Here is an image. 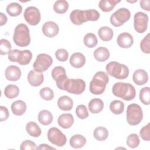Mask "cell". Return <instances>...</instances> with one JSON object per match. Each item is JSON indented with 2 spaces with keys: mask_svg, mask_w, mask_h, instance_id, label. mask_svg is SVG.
<instances>
[{
  "mask_svg": "<svg viewBox=\"0 0 150 150\" xmlns=\"http://www.w3.org/2000/svg\"><path fill=\"white\" fill-rule=\"evenodd\" d=\"M69 5L66 1L58 0L53 5V10L59 14H63L66 12L69 9Z\"/></svg>",
  "mask_w": 150,
  "mask_h": 150,
  "instance_id": "obj_34",
  "label": "cell"
},
{
  "mask_svg": "<svg viewBox=\"0 0 150 150\" xmlns=\"http://www.w3.org/2000/svg\"><path fill=\"white\" fill-rule=\"evenodd\" d=\"M19 94V87L14 84H9L4 89L5 96L9 98L12 99L16 97Z\"/></svg>",
  "mask_w": 150,
  "mask_h": 150,
  "instance_id": "obj_33",
  "label": "cell"
},
{
  "mask_svg": "<svg viewBox=\"0 0 150 150\" xmlns=\"http://www.w3.org/2000/svg\"><path fill=\"white\" fill-rule=\"evenodd\" d=\"M6 79L9 81H16L21 78V71L20 68L15 65H11L6 67L5 72Z\"/></svg>",
  "mask_w": 150,
  "mask_h": 150,
  "instance_id": "obj_17",
  "label": "cell"
},
{
  "mask_svg": "<svg viewBox=\"0 0 150 150\" xmlns=\"http://www.w3.org/2000/svg\"><path fill=\"white\" fill-rule=\"evenodd\" d=\"M143 118V112L141 106L137 104H129L127 109V120L130 125L139 124Z\"/></svg>",
  "mask_w": 150,
  "mask_h": 150,
  "instance_id": "obj_6",
  "label": "cell"
},
{
  "mask_svg": "<svg viewBox=\"0 0 150 150\" xmlns=\"http://www.w3.org/2000/svg\"><path fill=\"white\" fill-rule=\"evenodd\" d=\"M8 58L11 62H17L21 65H26L30 63L32 58V53L29 50L13 49L9 52Z\"/></svg>",
  "mask_w": 150,
  "mask_h": 150,
  "instance_id": "obj_7",
  "label": "cell"
},
{
  "mask_svg": "<svg viewBox=\"0 0 150 150\" xmlns=\"http://www.w3.org/2000/svg\"><path fill=\"white\" fill-rule=\"evenodd\" d=\"M51 74L56 82L57 87L59 89L63 90L64 84L68 79L64 68L62 66H56L53 69Z\"/></svg>",
  "mask_w": 150,
  "mask_h": 150,
  "instance_id": "obj_14",
  "label": "cell"
},
{
  "mask_svg": "<svg viewBox=\"0 0 150 150\" xmlns=\"http://www.w3.org/2000/svg\"><path fill=\"white\" fill-rule=\"evenodd\" d=\"M93 55L96 60L100 62H103L110 57V52L106 47H99L94 50Z\"/></svg>",
  "mask_w": 150,
  "mask_h": 150,
  "instance_id": "obj_25",
  "label": "cell"
},
{
  "mask_svg": "<svg viewBox=\"0 0 150 150\" xmlns=\"http://www.w3.org/2000/svg\"><path fill=\"white\" fill-rule=\"evenodd\" d=\"M86 138L84 136L80 134H76L71 137L69 143L72 148L79 149L84 146L86 144Z\"/></svg>",
  "mask_w": 150,
  "mask_h": 150,
  "instance_id": "obj_26",
  "label": "cell"
},
{
  "mask_svg": "<svg viewBox=\"0 0 150 150\" xmlns=\"http://www.w3.org/2000/svg\"><path fill=\"white\" fill-rule=\"evenodd\" d=\"M13 40L18 46L25 47L30 43L29 29L28 26L24 23L18 25L14 30Z\"/></svg>",
  "mask_w": 150,
  "mask_h": 150,
  "instance_id": "obj_4",
  "label": "cell"
},
{
  "mask_svg": "<svg viewBox=\"0 0 150 150\" xmlns=\"http://www.w3.org/2000/svg\"><path fill=\"white\" fill-rule=\"evenodd\" d=\"M131 17L130 11L125 8L117 9L110 16V22L115 27H119L128 21Z\"/></svg>",
  "mask_w": 150,
  "mask_h": 150,
  "instance_id": "obj_9",
  "label": "cell"
},
{
  "mask_svg": "<svg viewBox=\"0 0 150 150\" xmlns=\"http://www.w3.org/2000/svg\"><path fill=\"white\" fill-rule=\"evenodd\" d=\"M26 130L28 134L32 137H39L42 133L39 126L33 121H30L26 125Z\"/></svg>",
  "mask_w": 150,
  "mask_h": 150,
  "instance_id": "obj_29",
  "label": "cell"
},
{
  "mask_svg": "<svg viewBox=\"0 0 150 150\" xmlns=\"http://www.w3.org/2000/svg\"><path fill=\"white\" fill-rule=\"evenodd\" d=\"M150 34L148 33L141 40L140 48L142 52L146 54L150 53Z\"/></svg>",
  "mask_w": 150,
  "mask_h": 150,
  "instance_id": "obj_41",
  "label": "cell"
},
{
  "mask_svg": "<svg viewBox=\"0 0 150 150\" xmlns=\"http://www.w3.org/2000/svg\"><path fill=\"white\" fill-rule=\"evenodd\" d=\"M93 136L97 141H103L107 139L108 137V131L104 127H98L94 130Z\"/></svg>",
  "mask_w": 150,
  "mask_h": 150,
  "instance_id": "obj_31",
  "label": "cell"
},
{
  "mask_svg": "<svg viewBox=\"0 0 150 150\" xmlns=\"http://www.w3.org/2000/svg\"><path fill=\"white\" fill-rule=\"evenodd\" d=\"M108 81L109 77L105 72L102 71H97L94 75L90 83V91L95 95L103 94Z\"/></svg>",
  "mask_w": 150,
  "mask_h": 150,
  "instance_id": "obj_3",
  "label": "cell"
},
{
  "mask_svg": "<svg viewBox=\"0 0 150 150\" xmlns=\"http://www.w3.org/2000/svg\"><path fill=\"white\" fill-rule=\"evenodd\" d=\"M105 69L108 75L120 80L127 78L129 73V69L126 65L117 62L108 63L106 65Z\"/></svg>",
  "mask_w": 150,
  "mask_h": 150,
  "instance_id": "obj_5",
  "label": "cell"
},
{
  "mask_svg": "<svg viewBox=\"0 0 150 150\" xmlns=\"http://www.w3.org/2000/svg\"><path fill=\"white\" fill-rule=\"evenodd\" d=\"M55 149L54 148L50 146L49 145L45 144H40L38 147H36V149H42L43 150V149Z\"/></svg>",
  "mask_w": 150,
  "mask_h": 150,
  "instance_id": "obj_49",
  "label": "cell"
},
{
  "mask_svg": "<svg viewBox=\"0 0 150 150\" xmlns=\"http://www.w3.org/2000/svg\"><path fill=\"white\" fill-rule=\"evenodd\" d=\"M139 135L141 138L146 141L150 140V123L144 126L139 131Z\"/></svg>",
  "mask_w": 150,
  "mask_h": 150,
  "instance_id": "obj_43",
  "label": "cell"
},
{
  "mask_svg": "<svg viewBox=\"0 0 150 150\" xmlns=\"http://www.w3.org/2000/svg\"><path fill=\"white\" fill-rule=\"evenodd\" d=\"M20 149L21 150L36 149V145L31 140H25L21 143Z\"/></svg>",
  "mask_w": 150,
  "mask_h": 150,
  "instance_id": "obj_45",
  "label": "cell"
},
{
  "mask_svg": "<svg viewBox=\"0 0 150 150\" xmlns=\"http://www.w3.org/2000/svg\"><path fill=\"white\" fill-rule=\"evenodd\" d=\"M59 31L58 25L54 22L48 21L45 22L42 26L43 33L48 38L56 36Z\"/></svg>",
  "mask_w": 150,
  "mask_h": 150,
  "instance_id": "obj_16",
  "label": "cell"
},
{
  "mask_svg": "<svg viewBox=\"0 0 150 150\" xmlns=\"http://www.w3.org/2000/svg\"><path fill=\"white\" fill-rule=\"evenodd\" d=\"M120 2V0H101L99 2L98 6L102 11L108 12L112 11L115 5Z\"/></svg>",
  "mask_w": 150,
  "mask_h": 150,
  "instance_id": "obj_28",
  "label": "cell"
},
{
  "mask_svg": "<svg viewBox=\"0 0 150 150\" xmlns=\"http://www.w3.org/2000/svg\"><path fill=\"white\" fill-rule=\"evenodd\" d=\"M140 143L139 136L137 134H131L127 138V144L131 148L137 147Z\"/></svg>",
  "mask_w": 150,
  "mask_h": 150,
  "instance_id": "obj_38",
  "label": "cell"
},
{
  "mask_svg": "<svg viewBox=\"0 0 150 150\" xmlns=\"http://www.w3.org/2000/svg\"><path fill=\"white\" fill-rule=\"evenodd\" d=\"M30 85L33 87L40 86L44 81V76L42 73H38L35 70H30L27 76Z\"/></svg>",
  "mask_w": 150,
  "mask_h": 150,
  "instance_id": "obj_18",
  "label": "cell"
},
{
  "mask_svg": "<svg viewBox=\"0 0 150 150\" xmlns=\"http://www.w3.org/2000/svg\"><path fill=\"white\" fill-rule=\"evenodd\" d=\"M150 1L149 0H142L139 2L140 6L145 11H150V6H149Z\"/></svg>",
  "mask_w": 150,
  "mask_h": 150,
  "instance_id": "obj_47",
  "label": "cell"
},
{
  "mask_svg": "<svg viewBox=\"0 0 150 150\" xmlns=\"http://www.w3.org/2000/svg\"><path fill=\"white\" fill-rule=\"evenodd\" d=\"M134 82L138 86H142L147 83L148 80V74L143 69L136 70L132 75Z\"/></svg>",
  "mask_w": 150,
  "mask_h": 150,
  "instance_id": "obj_19",
  "label": "cell"
},
{
  "mask_svg": "<svg viewBox=\"0 0 150 150\" xmlns=\"http://www.w3.org/2000/svg\"><path fill=\"white\" fill-rule=\"evenodd\" d=\"M69 62L72 67L77 69L81 68L86 63V57L83 53L76 52L70 56Z\"/></svg>",
  "mask_w": 150,
  "mask_h": 150,
  "instance_id": "obj_20",
  "label": "cell"
},
{
  "mask_svg": "<svg viewBox=\"0 0 150 150\" xmlns=\"http://www.w3.org/2000/svg\"><path fill=\"white\" fill-rule=\"evenodd\" d=\"M39 94L40 97L46 101H50L54 97L53 91L50 88L47 87L42 88L39 91Z\"/></svg>",
  "mask_w": 150,
  "mask_h": 150,
  "instance_id": "obj_39",
  "label": "cell"
},
{
  "mask_svg": "<svg viewBox=\"0 0 150 150\" xmlns=\"http://www.w3.org/2000/svg\"><path fill=\"white\" fill-rule=\"evenodd\" d=\"M11 43L5 39H1L0 40V54L1 55H5L8 54L11 50Z\"/></svg>",
  "mask_w": 150,
  "mask_h": 150,
  "instance_id": "obj_40",
  "label": "cell"
},
{
  "mask_svg": "<svg viewBox=\"0 0 150 150\" xmlns=\"http://www.w3.org/2000/svg\"><path fill=\"white\" fill-rule=\"evenodd\" d=\"M110 111L114 114L118 115L123 112L124 110V104L120 100H114L110 104Z\"/></svg>",
  "mask_w": 150,
  "mask_h": 150,
  "instance_id": "obj_35",
  "label": "cell"
},
{
  "mask_svg": "<svg viewBox=\"0 0 150 150\" xmlns=\"http://www.w3.org/2000/svg\"><path fill=\"white\" fill-rule=\"evenodd\" d=\"M148 16L142 12H137L134 16V26L139 33H142L147 29Z\"/></svg>",
  "mask_w": 150,
  "mask_h": 150,
  "instance_id": "obj_12",
  "label": "cell"
},
{
  "mask_svg": "<svg viewBox=\"0 0 150 150\" xmlns=\"http://www.w3.org/2000/svg\"><path fill=\"white\" fill-rule=\"evenodd\" d=\"M38 121L39 122L43 125H48L52 123L53 121V115L48 110H41L38 114Z\"/></svg>",
  "mask_w": 150,
  "mask_h": 150,
  "instance_id": "obj_27",
  "label": "cell"
},
{
  "mask_svg": "<svg viewBox=\"0 0 150 150\" xmlns=\"http://www.w3.org/2000/svg\"><path fill=\"white\" fill-rule=\"evenodd\" d=\"M98 35L100 38L104 41L108 42L112 39L114 33L113 30L108 26H102L98 30Z\"/></svg>",
  "mask_w": 150,
  "mask_h": 150,
  "instance_id": "obj_30",
  "label": "cell"
},
{
  "mask_svg": "<svg viewBox=\"0 0 150 150\" xmlns=\"http://www.w3.org/2000/svg\"><path fill=\"white\" fill-rule=\"evenodd\" d=\"M11 110L15 115H22L26 110V104L22 100H16L12 104Z\"/></svg>",
  "mask_w": 150,
  "mask_h": 150,
  "instance_id": "obj_24",
  "label": "cell"
},
{
  "mask_svg": "<svg viewBox=\"0 0 150 150\" xmlns=\"http://www.w3.org/2000/svg\"><path fill=\"white\" fill-rule=\"evenodd\" d=\"M58 124L64 129L70 128L74 123V117L69 113L62 114L59 115L57 120Z\"/></svg>",
  "mask_w": 150,
  "mask_h": 150,
  "instance_id": "obj_21",
  "label": "cell"
},
{
  "mask_svg": "<svg viewBox=\"0 0 150 150\" xmlns=\"http://www.w3.org/2000/svg\"><path fill=\"white\" fill-rule=\"evenodd\" d=\"M118 45L124 49H128L132 46L134 43V39L132 36L128 32H122L120 33L117 39Z\"/></svg>",
  "mask_w": 150,
  "mask_h": 150,
  "instance_id": "obj_15",
  "label": "cell"
},
{
  "mask_svg": "<svg viewBox=\"0 0 150 150\" xmlns=\"http://www.w3.org/2000/svg\"><path fill=\"white\" fill-rule=\"evenodd\" d=\"M9 117V111L6 107L0 106V121L6 120Z\"/></svg>",
  "mask_w": 150,
  "mask_h": 150,
  "instance_id": "obj_46",
  "label": "cell"
},
{
  "mask_svg": "<svg viewBox=\"0 0 150 150\" xmlns=\"http://www.w3.org/2000/svg\"><path fill=\"white\" fill-rule=\"evenodd\" d=\"M89 111L93 114L100 112L104 108V103L100 98H95L91 100L88 104Z\"/></svg>",
  "mask_w": 150,
  "mask_h": 150,
  "instance_id": "obj_23",
  "label": "cell"
},
{
  "mask_svg": "<svg viewBox=\"0 0 150 150\" xmlns=\"http://www.w3.org/2000/svg\"><path fill=\"white\" fill-rule=\"evenodd\" d=\"M7 13L11 16H17L22 12V6L16 2H12L8 5L6 7Z\"/></svg>",
  "mask_w": 150,
  "mask_h": 150,
  "instance_id": "obj_32",
  "label": "cell"
},
{
  "mask_svg": "<svg viewBox=\"0 0 150 150\" xmlns=\"http://www.w3.org/2000/svg\"><path fill=\"white\" fill-rule=\"evenodd\" d=\"M24 18L28 24L35 26L40 22L41 15L38 8L31 6L26 8L24 12Z\"/></svg>",
  "mask_w": 150,
  "mask_h": 150,
  "instance_id": "obj_13",
  "label": "cell"
},
{
  "mask_svg": "<svg viewBox=\"0 0 150 150\" xmlns=\"http://www.w3.org/2000/svg\"><path fill=\"white\" fill-rule=\"evenodd\" d=\"M7 16L2 12H0V26H3L7 22Z\"/></svg>",
  "mask_w": 150,
  "mask_h": 150,
  "instance_id": "obj_48",
  "label": "cell"
},
{
  "mask_svg": "<svg viewBox=\"0 0 150 150\" xmlns=\"http://www.w3.org/2000/svg\"><path fill=\"white\" fill-rule=\"evenodd\" d=\"M113 94L125 101L133 100L136 95V91L134 87L128 83L118 82L115 83L112 88Z\"/></svg>",
  "mask_w": 150,
  "mask_h": 150,
  "instance_id": "obj_2",
  "label": "cell"
},
{
  "mask_svg": "<svg viewBox=\"0 0 150 150\" xmlns=\"http://www.w3.org/2000/svg\"><path fill=\"white\" fill-rule=\"evenodd\" d=\"M52 63L53 59L50 55L46 53H40L37 56L33 67L36 71L42 73L47 70Z\"/></svg>",
  "mask_w": 150,
  "mask_h": 150,
  "instance_id": "obj_10",
  "label": "cell"
},
{
  "mask_svg": "<svg viewBox=\"0 0 150 150\" xmlns=\"http://www.w3.org/2000/svg\"><path fill=\"white\" fill-rule=\"evenodd\" d=\"M56 58L60 62H66L69 57V53L64 49H59L55 52Z\"/></svg>",
  "mask_w": 150,
  "mask_h": 150,
  "instance_id": "obj_44",
  "label": "cell"
},
{
  "mask_svg": "<svg viewBox=\"0 0 150 150\" xmlns=\"http://www.w3.org/2000/svg\"><path fill=\"white\" fill-rule=\"evenodd\" d=\"M149 91L150 88L149 87H143L139 91V100L145 105H149L150 103Z\"/></svg>",
  "mask_w": 150,
  "mask_h": 150,
  "instance_id": "obj_37",
  "label": "cell"
},
{
  "mask_svg": "<svg viewBox=\"0 0 150 150\" xmlns=\"http://www.w3.org/2000/svg\"><path fill=\"white\" fill-rule=\"evenodd\" d=\"M86 88V83L81 79H68L63 86V90L73 94H80Z\"/></svg>",
  "mask_w": 150,
  "mask_h": 150,
  "instance_id": "obj_8",
  "label": "cell"
},
{
  "mask_svg": "<svg viewBox=\"0 0 150 150\" xmlns=\"http://www.w3.org/2000/svg\"><path fill=\"white\" fill-rule=\"evenodd\" d=\"M100 16V13L96 9H76L70 13V19L73 24L80 25L87 21H96Z\"/></svg>",
  "mask_w": 150,
  "mask_h": 150,
  "instance_id": "obj_1",
  "label": "cell"
},
{
  "mask_svg": "<svg viewBox=\"0 0 150 150\" xmlns=\"http://www.w3.org/2000/svg\"><path fill=\"white\" fill-rule=\"evenodd\" d=\"M84 44L89 48H93L97 45V38L95 34L93 33H87L83 38Z\"/></svg>",
  "mask_w": 150,
  "mask_h": 150,
  "instance_id": "obj_36",
  "label": "cell"
},
{
  "mask_svg": "<svg viewBox=\"0 0 150 150\" xmlns=\"http://www.w3.org/2000/svg\"><path fill=\"white\" fill-rule=\"evenodd\" d=\"M47 139L49 142L57 146H63L67 142L66 135L56 127L49 128L47 132Z\"/></svg>",
  "mask_w": 150,
  "mask_h": 150,
  "instance_id": "obj_11",
  "label": "cell"
},
{
  "mask_svg": "<svg viewBox=\"0 0 150 150\" xmlns=\"http://www.w3.org/2000/svg\"><path fill=\"white\" fill-rule=\"evenodd\" d=\"M58 107L63 111H70L73 106L72 99L67 96H63L59 98L57 100Z\"/></svg>",
  "mask_w": 150,
  "mask_h": 150,
  "instance_id": "obj_22",
  "label": "cell"
},
{
  "mask_svg": "<svg viewBox=\"0 0 150 150\" xmlns=\"http://www.w3.org/2000/svg\"><path fill=\"white\" fill-rule=\"evenodd\" d=\"M76 114L80 119H86L88 117L87 108L83 104L79 105L76 108Z\"/></svg>",
  "mask_w": 150,
  "mask_h": 150,
  "instance_id": "obj_42",
  "label": "cell"
}]
</instances>
